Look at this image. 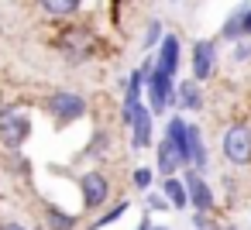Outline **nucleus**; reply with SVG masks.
I'll return each mask as SVG.
<instances>
[{
	"label": "nucleus",
	"instance_id": "1",
	"mask_svg": "<svg viewBox=\"0 0 251 230\" xmlns=\"http://www.w3.org/2000/svg\"><path fill=\"white\" fill-rule=\"evenodd\" d=\"M31 134V120L25 110L18 107H4L0 110V141H4L7 148H21Z\"/></svg>",
	"mask_w": 251,
	"mask_h": 230
},
{
	"label": "nucleus",
	"instance_id": "2",
	"mask_svg": "<svg viewBox=\"0 0 251 230\" xmlns=\"http://www.w3.org/2000/svg\"><path fill=\"white\" fill-rule=\"evenodd\" d=\"M224 158L230 165H251V127L234 124L224 131Z\"/></svg>",
	"mask_w": 251,
	"mask_h": 230
},
{
	"label": "nucleus",
	"instance_id": "3",
	"mask_svg": "<svg viewBox=\"0 0 251 230\" xmlns=\"http://www.w3.org/2000/svg\"><path fill=\"white\" fill-rule=\"evenodd\" d=\"M59 48H62V55H66V59H73V62H83V59H90V55H93V48H97V38H93L86 28H69V31L59 38Z\"/></svg>",
	"mask_w": 251,
	"mask_h": 230
},
{
	"label": "nucleus",
	"instance_id": "4",
	"mask_svg": "<svg viewBox=\"0 0 251 230\" xmlns=\"http://www.w3.org/2000/svg\"><path fill=\"white\" fill-rule=\"evenodd\" d=\"M45 107H49V114H52L59 124H73V120H79V117L86 114V100L76 96V93H52Z\"/></svg>",
	"mask_w": 251,
	"mask_h": 230
},
{
	"label": "nucleus",
	"instance_id": "5",
	"mask_svg": "<svg viewBox=\"0 0 251 230\" xmlns=\"http://www.w3.org/2000/svg\"><path fill=\"white\" fill-rule=\"evenodd\" d=\"M79 189H83V203H86L90 209H97V206H103V203L110 199V182H107V175H100V172H86V175L79 179Z\"/></svg>",
	"mask_w": 251,
	"mask_h": 230
},
{
	"label": "nucleus",
	"instance_id": "6",
	"mask_svg": "<svg viewBox=\"0 0 251 230\" xmlns=\"http://www.w3.org/2000/svg\"><path fill=\"white\" fill-rule=\"evenodd\" d=\"M213 59H217V45H213V42H196V45H193V79H196V83L210 79Z\"/></svg>",
	"mask_w": 251,
	"mask_h": 230
},
{
	"label": "nucleus",
	"instance_id": "7",
	"mask_svg": "<svg viewBox=\"0 0 251 230\" xmlns=\"http://www.w3.org/2000/svg\"><path fill=\"white\" fill-rule=\"evenodd\" d=\"M165 138H169V141H172V148L179 151L182 165H189V161H193V155H189V124H186L182 117H172V120H169Z\"/></svg>",
	"mask_w": 251,
	"mask_h": 230
},
{
	"label": "nucleus",
	"instance_id": "8",
	"mask_svg": "<svg viewBox=\"0 0 251 230\" xmlns=\"http://www.w3.org/2000/svg\"><path fill=\"white\" fill-rule=\"evenodd\" d=\"M186 196H189V203H193L196 209H203V213L213 209V192H210V185H206L196 172L186 175Z\"/></svg>",
	"mask_w": 251,
	"mask_h": 230
},
{
	"label": "nucleus",
	"instance_id": "9",
	"mask_svg": "<svg viewBox=\"0 0 251 230\" xmlns=\"http://www.w3.org/2000/svg\"><path fill=\"white\" fill-rule=\"evenodd\" d=\"M151 117H155V114L141 103L138 114H134V120H131V144H134V148H148V144H151Z\"/></svg>",
	"mask_w": 251,
	"mask_h": 230
},
{
	"label": "nucleus",
	"instance_id": "10",
	"mask_svg": "<svg viewBox=\"0 0 251 230\" xmlns=\"http://www.w3.org/2000/svg\"><path fill=\"white\" fill-rule=\"evenodd\" d=\"M179 38L176 35H162V48H158V59H155V66L162 69V72H169V76H176V69H179Z\"/></svg>",
	"mask_w": 251,
	"mask_h": 230
},
{
	"label": "nucleus",
	"instance_id": "11",
	"mask_svg": "<svg viewBox=\"0 0 251 230\" xmlns=\"http://www.w3.org/2000/svg\"><path fill=\"white\" fill-rule=\"evenodd\" d=\"M176 168H182V158H179V151L172 148V141L165 138V141L158 144V172H162V175H176Z\"/></svg>",
	"mask_w": 251,
	"mask_h": 230
},
{
	"label": "nucleus",
	"instance_id": "12",
	"mask_svg": "<svg viewBox=\"0 0 251 230\" xmlns=\"http://www.w3.org/2000/svg\"><path fill=\"white\" fill-rule=\"evenodd\" d=\"M176 93H179V107H186V110H200V107H203V93H200L196 79L179 83V86H176Z\"/></svg>",
	"mask_w": 251,
	"mask_h": 230
},
{
	"label": "nucleus",
	"instance_id": "13",
	"mask_svg": "<svg viewBox=\"0 0 251 230\" xmlns=\"http://www.w3.org/2000/svg\"><path fill=\"white\" fill-rule=\"evenodd\" d=\"M162 196H169V203H172L176 209L189 206V196H186V182H179L176 175H169V179H165V185H162Z\"/></svg>",
	"mask_w": 251,
	"mask_h": 230
},
{
	"label": "nucleus",
	"instance_id": "14",
	"mask_svg": "<svg viewBox=\"0 0 251 230\" xmlns=\"http://www.w3.org/2000/svg\"><path fill=\"white\" fill-rule=\"evenodd\" d=\"M244 7H248V4H241V7H237V11H234V14L224 21V31H220V35H224L227 42H237V38H244Z\"/></svg>",
	"mask_w": 251,
	"mask_h": 230
},
{
	"label": "nucleus",
	"instance_id": "15",
	"mask_svg": "<svg viewBox=\"0 0 251 230\" xmlns=\"http://www.w3.org/2000/svg\"><path fill=\"white\" fill-rule=\"evenodd\" d=\"M42 7L52 14V18H69L79 11V0H42Z\"/></svg>",
	"mask_w": 251,
	"mask_h": 230
},
{
	"label": "nucleus",
	"instance_id": "16",
	"mask_svg": "<svg viewBox=\"0 0 251 230\" xmlns=\"http://www.w3.org/2000/svg\"><path fill=\"white\" fill-rule=\"evenodd\" d=\"M49 220H52V223H49L52 230H73V223H76L69 213H59L55 206H49Z\"/></svg>",
	"mask_w": 251,
	"mask_h": 230
},
{
	"label": "nucleus",
	"instance_id": "17",
	"mask_svg": "<svg viewBox=\"0 0 251 230\" xmlns=\"http://www.w3.org/2000/svg\"><path fill=\"white\" fill-rule=\"evenodd\" d=\"M124 213H127V203H117V206H110V209H107V213H103V216H100V220H97L93 227H107V223H114V220H121Z\"/></svg>",
	"mask_w": 251,
	"mask_h": 230
},
{
	"label": "nucleus",
	"instance_id": "18",
	"mask_svg": "<svg viewBox=\"0 0 251 230\" xmlns=\"http://www.w3.org/2000/svg\"><path fill=\"white\" fill-rule=\"evenodd\" d=\"M158 42H162V24L158 21H148V28H145V48H151Z\"/></svg>",
	"mask_w": 251,
	"mask_h": 230
},
{
	"label": "nucleus",
	"instance_id": "19",
	"mask_svg": "<svg viewBox=\"0 0 251 230\" xmlns=\"http://www.w3.org/2000/svg\"><path fill=\"white\" fill-rule=\"evenodd\" d=\"M134 185H138V189H148V185H151V168H138V172H134Z\"/></svg>",
	"mask_w": 251,
	"mask_h": 230
},
{
	"label": "nucleus",
	"instance_id": "20",
	"mask_svg": "<svg viewBox=\"0 0 251 230\" xmlns=\"http://www.w3.org/2000/svg\"><path fill=\"white\" fill-rule=\"evenodd\" d=\"M193 227H196V230H210V220H206V213H203V209H196V216H193Z\"/></svg>",
	"mask_w": 251,
	"mask_h": 230
},
{
	"label": "nucleus",
	"instance_id": "21",
	"mask_svg": "<svg viewBox=\"0 0 251 230\" xmlns=\"http://www.w3.org/2000/svg\"><path fill=\"white\" fill-rule=\"evenodd\" d=\"M148 206H151V209H169L172 203H169V199H162V196H151V199H148Z\"/></svg>",
	"mask_w": 251,
	"mask_h": 230
},
{
	"label": "nucleus",
	"instance_id": "22",
	"mask_svg": "<svg viewBox=\"0 0 251 230\" xmlns=\"http://www.w3.org/2000/svg\"><path fill=\"white\" fill-rule=\"evenodd\" d=\"M234 59H237V62H244V59H251V45H237V52H234Z\"/></svg>",
	"mask_w": 251,
	"mask_h": 230
},
{
	"label": "nucleus",
	"instance_id": "23",
	"mask_svg": "<svg viewBox=\"0 0 251 230\" xmlns=\"http://www.w3.org/2000/svg\"><path fill=\"white\" fill-rule=\"evenodd\" d=\"M244 35H251V4L244 7Z\"/></svg>",
	"mask_w": 251,
	"mask_h": 230
},
{
	"label": "nucleus",
	"instance_id": "24",
	"mask_svg": "<svg viewBox=\"0 0 251 230\" xmlns=\"http://www.w3.org/2000/svg\"><path fill=\"white\" fill-rule=\"evenodd\" d=\"M0 230H25V227H21V223H4Z\"/></svg>",
	"mask_w": 251,
	"mask_h": 230
},
{
	"label": "nucleus",
	"instance_id": "25",
	"mask_svg": "<svg viewBox=\"0 0 251 230\" xmlns=\"http://www.w3.org/2000/svg\"><path fill=\"white\" fill-rule=\"evenodd\" d=\"M138 230H151V223H148V216L141 220V227H138Z\"/></svg>",
	"mask_w": 251,
	"mask_h": 230
},
{
	"label": "nucleus",
	"instance_id": "26",
	"mask_svg": "<svg viewBox=\"0 0 251 230\" xmlns=\"http://www.w3.org/2000/svg\"><path fill=\"white\" fill-rule=\"evenodd\" d=\"M151 230H165V227H151Z\"/></svg>",
	"mask_w": 251,
	"mask_h": 230
},
{
	"label": "nucleus",
	"instance_id": "27",
	"mask_svg": "<svg viewBox=\"0 0 251 230\" xmlns=\"http://www.w3.org/2000/svg\"><path fill=\"white\" fill-rule=\"evenodd\" d=\"M0 110H4V107H0Z\"/></svg>",
	"mask_w": 251,
	"mask_h": 230
}]
</instances>
